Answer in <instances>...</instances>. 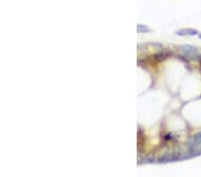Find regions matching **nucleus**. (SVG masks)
<instances>
[{
  "label": "nucleus",
  "instance_id": "1",
  "mask_svg": "<svg viewBox=\"0 0 201 177\" xmlns=\"http://www.w3.org/2000/svg\"><path fill=\"white\" fill-rule=\"evenodd\" d=\"M181 51L183 53V55L190 59V60H198L200 58V53L199 51V49L191 45H184L181 47Z\"/></svg>",
  "mask_w": 201,
  "mask_h": 177
},
{
  "label": "nucleus",
  "instance_id": "2",
  "mask_svg": "<svg viewBox=\"0 0 201 177\" xmlns=\"http://www.w3.org/2000/svg\"><path fill=\"white\" fill-rule=\"evenodd\" d=\"M199 31L195 29H182L180 30L176 31V34L179 36H194L196 34H198Z\"/></svg>",
  "mask_w": 201,
  "mask_h": 177
},
{
  "label": "nucleus",
  "instance_id": "3",
  "mask_svg": "<svg viewBox=\"0 0 201 177\" xmlns=\"http://www.w3.org/2000/svg\"><path fill=\"white\" fill-rule=\"evenodd\" d=\"M137 30L138 32L140 33H147V32H149L150 31V29L146 26V25H142V24H138L137 26Z\"/></svg>",
  "mask_w": 201,
  "mask_h": 177
},
{
  "label": "nucleus",
  "instance_id": "4",
  "mask_svg": "<svg viewBox=\"0 0 201 177\" xmlns=\"http://www.w3.org/2000/svg\"><path fill=\"white\" fill-rule=\"evenodd\" d=\"M166 57H167V54H166V53H158V54L156 55V59H157V61L164 60V59L166 58Z\"/></svg>",
  "mask_w": 201,
  "mask_h": 177
},
{
  "label": "nucleus",
  "instance_id": "5",
  "mask_svg": "<svg viewBox=\"0 0 201 177\" xmlns=\"http://www.w3.org/2000/svg\"><path fill=\"white\" fill-rule=\"evenodd\" d=\"M199 37H200V39H201V33L199 35Z\"/></svg>",
  "mask_w": 201,
  "mask_h": 177
}]
</instances>
